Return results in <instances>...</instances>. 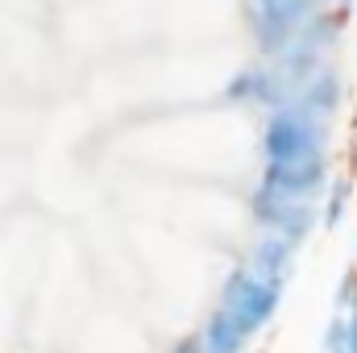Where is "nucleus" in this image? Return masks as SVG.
I'll return each mask as SVG.
<instances>
[]
</instances>
